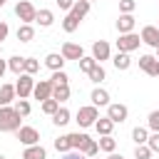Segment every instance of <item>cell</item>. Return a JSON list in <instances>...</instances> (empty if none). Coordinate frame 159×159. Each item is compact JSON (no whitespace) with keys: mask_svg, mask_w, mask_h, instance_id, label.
<instances>
[{"mask_svg":"<svg viewBox=\"0 0 159 159\" xmlns=\"http://www.w3.org/2000/svg\"><path fill=\"white\" fill-rule=\"evenodd\" d=\"M22 117L15 112V107H0V132H17L22 124Z\"/></svg>","mask_w":159,"mask_h":159,"instance_id":"1","label":"cell"},{"mask_svg":"<svg viewBox=\"0 0 159 159\" xmlns=\"http://www.w3.org/2000/svg\"><path fill=\"white\" fill-rule=\"evenodd\" d=\"M99 119V112H97V107H92V104H87V107H80L77 109V124L82 127V129H87V127H94V122Z\"/></svg>","mask_w":159,"mask_h":159,"instance_id":"2","label":"cell"},{"mask_svg":"<svg viewBox=\"0 0 159 159\" xmlns=\"http://www.w3.org/2000/svg\"><path fill=\"white\" fill-rule=\"evenodd\" d=\"M32 89H35V80H32V75H17V82H15V94H17V99H27L30 94H32Z\"/></svg>","mask_w":159,"mask_h":159,"instance_id":"3","label":"cell"},{"mask_svg":"<svg viewBox=\"0 0 159 159\" xmlns=\"http://www.w3.org/2000/svg\"><path fill=\"white\" fill-rule=\"evenodd\" d=\"M15 15L22 20V25H32V22H35L37 10H35V5H32L30 0H20V2L15 5Z\"/></svg>","mask_w":159,"mask_h":159,"instance_id":"4","label":"cell"},{"mask_svg":"<svg viewBox=\"0 0 159 159\" xmlns=\"http://www.w3.org/2000/svg\"><path fill=\"white\" fill-rule=\"evenodd\" d=\"M139 42H142V37L139 35H134V32H127V35H119V40H117V52H134L137 47H139Z\"/></svg>","mask_w":159,"mask_h":159,"instance_id":"5","label":"cell"},{"mask_svg":"<svg viewBox=\"0 0 159 159\" xmlns=\"http://www.w3.org/2000/svg\"><path fill=\"white\" fill-rule=\"evenodd\" d=\"M127 117H129V109L124 104H119V102H109L107 104V119H112L114 124H122Z\"/></svg>","mask_w":159,"mask_h":159,"instance_id":"6","label":"cell"},{"mask_svg":"<svg viewBox=\"0 0 159 159\" xmlns=\"http://www.w3.org/2000/svg\"><path fill=\"white\" fill-rule=\"evenodd\" d=\"M17 139H20V144L32 147V144H40V132L35 127H20L17 129Z\"/></svg>","mask_w":159,"mask_h":159,"instance_id":"7","label":"cell"},{"mask_svg":"<svg viewBox=\"0 0 159 159\" xmlns=\"http://www.w3.org/2000/svg\"><path fill=\"white\" fill-rule=\"evenodd\" d=\"M109 55H112V50H109V42H107V40L92 42V57L97 60V65H102L104 60H109Z\"/></svg>","mask_w":159,"mask_h":159,"instance_id":"8","label":"cell"},{"mask_svg":"<svg viewBox=\"0 0 159 159\" xmlns=\"http://www.w3.org/2000/svg\"><path fill=\"white\" fill-rule=\"evenodd\" d=\"M139 37H142L144 45H149V47H154V50L159 47V27H157V25H147V27H142V35H139Z\"/></svg>","mask_w":159,"mask_h":159,"instance_id":"9","label":"cell"},{"mask_svg":"<svg viewBox=\"0 0 159 159\" xmlns=\"http://www.w3.org/2000/svg\"><path fill=\"white\" fill-rule=\"evenodd\" d=\"M65 60H82L84 57V50H82V45H77V42H65L62 45V52H60Z\"/></svg>","mask_w":159,"mask_h":159,"instance_id":"10","label":"cell"},{"mask_svg":"<svg viewBox=\"0 0 159 159\" xmlns=\"http://www.w3.org/2000/svg\"><path fill=\"white\" fill-rule=\"evenodd\" d=\"M32 97H35V99H40V102L50 99V97H52V82H50V80H40V82H35Z\"/></svg>","mask_w":159,"mask_h":159,"instance_id":"11","label":"cell"},{"mask_svg":"<svg viewBox=\"0 0 159 159\" xmlns=\"http://www.w3.org/2000/svg\"><path fill=\"white\" fill-rule=\"evenodd\" d=\"M139 70L147 72L149 77H157V57L154 55H142L139 57Z\"/></svg>","mask_w":159,"mask_h":159,"instance_id":"12","label":"cell"},{"mask_svg":"<svg viewBox=\"0 0 159 159\" xmlns=\"http://www.w3.org/2000/svg\"><path fill=\"white\" fill-rule=\"evenodd\" d=\"M89 99H92V107H107L109 104V92L102 89V87H94L92 94H89Z\"/></svg>","mask_w":159,"mask_h":159,"instance_id":"13","label":"cell"},{"mask_svg":"<svg viewBox=\"0 0 159 159\" xmlns=\"http://www.w3.org/2000/svg\"><path fill=\"white\" fill-rule=\"evenodd\" d=\"M134 25H137L134 15H119V20H117V30H119V35L134 32Z\"/></svg>","mask_w":159,"mask_h":159,"instance_id":"14","label":"cell"},{"mask_svg":"<svg viewBox=\"0 0 159 159\" xmlns=\"http://www.w3.org/2000/svg\"><path fill=\"white\" fill-rule=\"evenodd\" d=\"M89 5H92V2H87V0H77V2L72 5L70 15H72L75 20H80V22H82V17H84V15L89 12Z\"/></svg>","mask_w":159,"mask_h":159,"instance_id":"15","label":"cell"},{"mask_svg":"<svg viewBox=\"0 0 159 159\" xmlns=\"http://www.w3.org/2000/svg\"><path fill=\"white\" fill-rule=\"evenodd\" d=\"M65 62H67V60H65V57H62L60 52H50V55L45 57V65H47V67H50L52 72L62 70V67H65Z\"/></svg>","mask_w":159,"mask_h":159,"instance_id":"16","label":"cell"},{"mask_svg":"<svg viewBox=\"0 0 159 159\" xmlns=\"http://www.w3.org/2000/svg\"><path fill=\"white\" fill-rule=\"evenodd\" d=\"M94 129H97V134H99V137H109V134H112V129H114V122H112V119H107V117H99V119L94 122Z\"/></svg>","mask_w":159,"mask_h":159,"instance_id":"17","label":"cell"},{"mask_svg":"<svg viewBox=\"0 0 159 159\" xmlns=\"http://www.w3.org/2000/svg\"><path fill=\"white\" fill-rule=\"evenodd\" d=\"M15 84H2L0 87V107H10V102L15 99Z\"/></svg>","mask_w":159,"mask_h":159,"instance_id":"18","label":"cell"},{"mask_svg":"<svg viewBox=\"0 0 159 159\" xmlns=\"http://www.w3.org/2000/svg\"><path fill=\"white\" fill-rule=\"evenodd\" d=\"M77 152H80L82 157H97V152H99V144H97V139H89V137H87V139H84V144H82Z\"/></svg>","mask_w":159,"mask_h":159,"instance_id":"19","label":"cell"},{"mask_svg":"<svg viewBox=\"0 0 159 159\" xmlns=\"http://www.w3.org/2000/svg\"><path fill=\"white\" fill-rule=\"evenodd\" d=\"M22 159H47V152H45L40 144H32V147H25Z\"/></svg>","mask_w":159,"mask_h":159,"instance_id":"20","label":"cell"},{"mask_svg":"<svg viewBox=\"0 0 159 159\" xmlns=\"http://www.w3.org/2000/svg\"><path fill=\"white\" fill-rule=\"evenodd\" d=\"M35 22H37L40 27H50V25L55 22V12H52V10H37Z\"/></svg>","mask_w":159,"mask_h":159,"instance_id":"21","label":"cell"},{"mask_svg":"<svg viewBox=\"0 0 159 159\" xmlns=\"http://www.w3.org/2000/svg\"><path fill=\"white\" fill-rule=\"evenodd\" d=\"M112 62H114V67H117L119 72H124V70L132 67V57H129L127 52H117V55L112 57Z\"/></svg>","mask_w":159,"mask_h":159,"instance_id":"22","label":"cell"},{"mask_svg":"<svg viewBox=\"0 0 159 159\" xmlns=\"http://www.w3.org/2000/svg\"><path fill=\"white\" fill-rule=\"evenodd\" d=\"M7 70H10V72H15V75H22V70H25V57L12 55V57L7 60Z\"/></svg>","mask_w":159,"mask_h":159,"instance_id":"23","label":"cell"},{"mask_svg":"<svg viewBox=\"0 0 159 159\" xmlns=\"http://www.w3.org/2000/svg\"><path fill=\"white\" fill-rule=\"evenodd\" d=\"M52 99H55V102H67V99H70V84H57V87H52Z\"/></svg>","mask_w":159,"mask_h":159,"instance_id":"24","label":"cell"},{"mask_svg":"<svg viewBox=\"0 0 159 159\" xmlns=\"http://www.w3.org/2000/svg\"><path fill=\"white\" fill-rule=\"evenodd\" d=\"M70 117H72V114H70V109H65V107H60V109H57V112L52 114V122H55L57 127H65V124H70V122H72Z\"/></svg>","mask_w":159,"mask_h":159,"instance_id":"25","label":"cell"},{"mask_svg":"<svg viewBox=\"0 0 159 159\" xmlns=\"http://www.w3.org/2000/svg\"><path fill=\"white\" fill-rule=\"evenodd\" d=\"M97 144H99V152H107V154H112L114 149H117V139L109 134V137H102V139H97Z\"/></svg>","mask_w":159,"mask_h":159,"instance_id":"26","label":"cell"},{"mask_svg":"<svg viewBox=\"0 0 159 159\" xmlns=\"http://www.w3.org/2000/svg\"><path fill=\"white\" fill-rule=\"evenodd\" d=\"M32 37H35V27L32 25H20L17 27V40L20 42H30Z\"/></svg>","mask_w":159,"mask_h":159,"instance_id":"27","label":"cell"},{"mask_svg":"<svg viewBox=\"0 0 159 159\" xmlns=\"http://www.w3.org/2000/svg\"><path fill=\"white\" fill-rule=\"evenodd\" d=\"M132 139H134L137 147H139V144H147V139H149V129H144V127H134V129H132Z\"/></svg>","mask_w":159,"mask_h":159,"instance_id":"28","label":"cell"},{"mask_svg":"<svg viewBox=\"0 0 159 159\" xmlns=\"http://www.w3.org/2000/svg\"><path fill=\"white\" fill-rule=\"evenodd\" d=\"M67 139H70V147L77 152L82 144H84V139H87V134L84 132H72V134H67Z\"/></svg>","mask_w":159,"mask_h":159,"instance_id":"29","label":"cell"},{"mask_svg":"<svg viewBox=\"0 0 159 159\" xmlns=\"http://www.w3.org/2000/svg\"><path fill=\"white\" fill-rule=\"evenodd\" d=\"M77 27H80V20H75V17L67 12V15H65V20H62V30H65V32H75Z\"/></svg>","mask_w":159,"mask_h":159,"instance_id":"30","label":"cell"},{"mask_svg":"<svg viewBox=\"0 0 159 159\" xmlns=\"http://www.w3.org/2000/svg\"><path fill=\"white\" fill-rule=\"evenodd\" d=\"M104 77H107V72H104V67H102V65H94V67L89 70V80H92V82H97V84H99Z\"/></svg>","mask_w":159,"mask_h":159,"instance_id":"31","label":"cell"},{"mask_svg":"<svg viewBox=\"0 0 159 159\" xmlns=\"http://www.w3.org/2000/svg\"><path fill=\"white\" fill-rule=\"evenodd\" d=\"M55 149H57V152H62V154L72 152V147H70V139H67V134H62V137H57V139H55Z\"/></svg>","mask_w":159,"mask_h":159,"instance_id":"32","label":"cell"},{"mask_svg":"<svg viewBox=\"0 0 159 159\" xmlns=\"http://www.w3.org/2000/svg\"><path fill=\"white\" fill-rule=\"evenodd\" d=\"M147 129H149V132H159V109L149 112V117H147Z\"/></svg>","mask_w":159,"mask_h":159,"instance_id":"33","label":"cell"},{"mask_svg":"<svg viewBox=\"0 0 159 159\" xmlns=\"http://www.w3.org/2000/svg\"><path fill=\"white\" fill-rule=\"evenodd\" d=\"M67 72L65 70H57V72H52V77H50V82H52V87H57V84H67Z\"/></svg>","mask_w":159,"mask_h":159,"instance_id":"34","label":"cell"},{"mask_svg":"<svg viewBox=\"0 0 159 159\" xmlns=\"http://www.w3.org/2000/svg\"><path fill=\"white\" fill-rule=\"evenodd\" d=\"M37 70H40V62H37L35 57H25V70H22V72H25V75H35Z\"/></svg>","mask_w":159,"mask_h":159,"instance_id":"35","label":"cell"},{"mask_svg":"<svg viewBox=\"0 0 159 159\" xmlns=\"http://www.w3.org/2000/svg\"><path fill=\"white\" fill-rule=\"evenodd\" d=\"M57 109H60V102H55V99H52V97H50V99H45V102H42V112H45V114H50V117H52V114H55V112H57Z\"/></svg>","mask_w":159,"mask_h":159,"instance_id":"36","label":"cell"},{"mask_svg":"<svg viewBox=\"0 0 159 159\" xmlns=\"http://www.w3.org/2000/svg\"><path fill=\"white\" fill-rule=\"evenodd\" d=\"M30 109H32V107H30V102H27V99H17V102H15V112H17L20 117H27V114H30Z\"/></svg>","mask_w":159,"mask_h":159,"instance_id":"37","label":"cell"},{"mask_svg":"<svg viewBox=\"0 0 159 159\" xmlns=\"http://www.w3.org/2000/svg\"><path fill=\"white\" fill-rule=\"evenodd\" d=\"M152 154H154V152H152L147 144H139V147L134 149V159H152Z\"/></svg>","mask_w":159,"mask_h":159,"instance_id":"38","label":"cell"},{"mask_svg":"<svg viewBox=\"0 0 159 159\" xmlns=\"http://www.w3.org/2000/svg\"><path fill=\"white\" fill-rule=\"evenodd\" d=\"M134 7H137L134 0H119V12H122V15H132Z\"/></svg>","mask_w":159,"mask_h":159,"instance_id":"39","label":"cell"},{"mask_svg":"<svg viewBox=\"0 0 159 159\" xmlns=\"http://www.w3.org/2000/svg\"><path fill=\"white\" fill-rule=\"evenodd\" d=\"M94 65H97V60H94L92 55H89V57H82V60H80V70H82V72H87V75H89V70H92Z\"/></svg>","mask_w":159,"mask_h":159,"instance_id":"40","label":"cell"},{"mask_svg":"<svg viewBox=\"0 0 159 159\" xmlns=\"http://www.w3.org/2000/svg\"><path fill=\"white\" fill-rule=\"evenodd\" d=\"M147 147H149L152 152H159V132H152V134H149V139H147Z\"/></svg>","mask_w":159,"mask_h":159,"instance_id":"41","label":"cell"},{"mask_svg":"<svg viewBox=\"0 0 159 159\" xmlns=\"http://www.w3.org/2000/svg\"><path fill=\"white\" fill-rule=\"evenodd\" d=\"M57 5H60V10H65V12H70L72 10V5L77 2V0H55Z\"/></svg>","mask_w":159,"mask_h":159,"instance_id":"42","label":"cell"},{"mask_svg":"<svg viewBox=\"0 0 159 159\" xmlns=\"http://www.w3.org/2000/svg\"><path fill=\"white\" fill-rule=\"evenodd\" d=\"M7 32H10V27H7V22H0V45H2V40L7 37Z\"/></svg>","mask_w":159,"mask_h":159,"instance_id":"43","label":"cell"},{"mask_svg":"<svg viewBox=\"0 0 159 159\" xmlns=\"http://www.w3.org/2000/svg\"><path fill=\"white\" fill-rule=\"evenodd\" d=\"M62 159H84V157H82L80 152H75V149H72V152H67V154H65Z\"/></svg>","mask_w":159,"mask_h":159,"instance_id":"44","label":"cell"},{"mask_svg":"<svg viewBox=\"0 0 159 159\" xmlns=\"http://www.w3.org/2000/svg\"><path fill=\"white\" fill-rule=\"evenodd\" d=\"M5 72H7V60H2V57H0V80H2V75H5Z\"/></svg>","mask_w":159,"mask_h":159,"instance_id":"45","label":"cell"},{"mask_svg":"<svg viewBox=\"0 0 159 159\" xmlns=\"http://www.w3.org/2000/svg\"><path fill=\"white\" fill-rule=\"evenodd\" d=\"M107 159H124V157H122V154H114V152H112V154H109Z\"/></svg>","mask_w":159,"mask_h":159,"instance_id":"46","label":"cell"},{"mask_svg":"<svg viewBox=\"0 0 159 159\" xmlns=\"http://www.w3.org/2000/svg\"><path fill=\"white\" fill-rule=\"evenodd\" d=\"M157 77H159V60H157Z\"/></svg>","mask_w":159,"mask_h":159,"instance_id":"47","label":"cell"},{"mask_svg":"<svg viewBox=\"0 0 159 159\" xmlns=\"http://www.w3.org/2000/svg\"><path fill=\"white\" fill-rule=\"evenodd\" d=\"M5 2H7V0H0V7H2V5H5Z\"/></svg>","mask_w":159,"mask_h":159,"instance_id":"48","label":"cell"},{"mask_svg":"<svg viewBox=\"0 0 159 159\" xmlns=\"http://www.w3.org/2000/svg\"><path fill=\"white\" fill-rule=\"evenodd\" d=\"M157 60H159V47H157Z\"/></svg>","mask_w":159,"mask_h":159,"instance_id":"49","label":"cell"},{"mask_svg":"<svg viewBox=\"0 0 159 159\" xmlns=\"http://www.w3.org/2000/svg\"><path fill=\"white\" fill-rule=\"evenodd\" d=\"M0 55H2V45H0Z\"/></svg>","mask_w":159,"mask_h":159,"instance_id":"50","label":"cell"},{"mask_svg":"<svg viewBox=\"0 0 159 159\" xmlns=\"http://www.w3.org/2000/svg\"><path fill=\"white\" fill-rule=\"evenodd\" d=\"M0 159H5V157H2V154H0Z\"/></svg>","mask_w":159,"mask_h":159,"instance_id":"51","label":"cell"},{"mask_svg":"<svg viewBox=\"0 0 159 159\" xmlns=\"http://www.w3.org/2000/svg\"><path fill=\"white\" fill-rule=\"evenodd\" d=\"M87 2H92V0H87Z\"/></svg>","mask_w":159,"mask_h":159,"instance_id":"52","label":"cell"},{"mask_svg":"<svg viewBox=\"0 0 159 159\" xmlns=\"http://www.w3.org/2000/svg\"><path fill=\"white\" fill-rule=\"evenodd\" d=\"M157 27H159V25H157Z\"/></svg>","mask_w":159,"mask_h":159,"instance_id":"53","label":"cell"}]
</instances>
